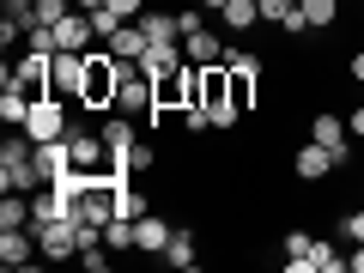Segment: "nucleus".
Instances as JSON below:
<instances>
[{"label": "nucleus", "mask_w": 364, "mask_h": 273, "mask_svg": "<svg viewBox=\"0 0 364 273\" xmlns=\"http://www.w3.org/2000/svg\"><path fill=\"white\" fill-rule=\"evenodd\" d=\"M37 188H43V176H37V140L18 128L13 140L0 146V195H37Z\"/></svg>", "instance_id": "nucleus-1"}, {"label": "nucleus", "mask_w": 364, "mask_h": 273, "mask_svg": "<svg viewBox=\"0 0 364 273\" xmlns=\"http://www.w3.org/2000/svg\"><path fill=\"white\" fill-rule=\"evenodd\" d=\"M122 73H128V61H116L104 49H91V67H85V91H79V109H116V91H122Z\"/></svg>", "instance_id": "nucleus-2"}, {"label": "nucleus", "mask_w": 364, "mask_h": 273, "mask_svg": "<svg viewBox=\"0 0 364 273\" xmlns=\"http://www.w3.org/2000/svg\"><path fill=\"white\" fill-rule=\"evenodd\" d=\"M85 67H91V49H55L49 55V97H55V104H79Z\"/></svg>", "instance_id": "nucleus-3"}, {"label": "nucleus", "mask_w": 364, "mask_h": 273, "mask_svg": "<svg viewBox=\"0 0 364 273\" xmlns=\"http://www.w3.org/2000/svg\"><path fill=\"white\" fill-rule=\"evenodd\" d=\"M0 85H13L25 104H49V55H31L25 49L6 73H0Z\"/></svg>", "instance_id": "nucleus-4"}, {"label": "nucleus", "mask_w": 364, "mask_h": 273, "mask_svg": "<svg viewBox=\"0 0 364 273\" xmlns=\"http://www.w3.org/2000/svg\"><path fill=\"white\" fill-rule=\"evenodd\" d=\"M31 231H37L43 261H73L79 255V225L73 219H43V225H31Z\"/></svg>", "instance_id": "nucleus-5"}, {"label": "nucleus", "mask_w": 364, "mask_h": 273, "mask_svg": "<svg viewBox=\"0 0 364 273\" xmlns=\"http://www.w3.org/2000/svg\"><path fill=\"white\" fill-rule=\"evenodd\" d=\"M152 104H158L152 79L140 73V61H128V73H122V91H116V109H122V116H152Z\"/></svg>", "instance_id": "nucleus-6"}, {"label": "nucleus", "mask_w": 364, "mask_h": 273, "mask_svg": "<svg viewBox=\"0 0 364 273\" xmlns=\"http://www.w3.org/2000/svg\"><path fill=\"white\" fill-rule=\"evenodd\" d=\"M346 116H334V109H316V122H310V140H322L328 146V152H334V164L340 170H346L352 164V140H346Z\"/></svg>", "instance_id": "nucleus-7"}, {"label": "nucleus", "mask_w": 364, "mask_h": 273, "mask_svg": "<svg viewBox=\"0 0 364 273\" xmlns=\"http://www.w3.org/2000/svg\"><path fill=\"white\" fill-rule=\"evenodd\" d=\"M25 134H31V140H67V104H55V97H49V104H31V116H25Z\"/></svg>", "instance_id": "nucleus-8"}, {"label": "nucleus", "mask_w": 364, "mask_h": 273, "mask_svg": "<svg viewBox=\"0 0 364 273\" xmlns=\"http://www.w3.org/2000/svg\"><path fill=\"white\" fill-rule=\"evenodd\" d=\"M170 237H176V231L164 225V213H158V207L134 219V249H140V255H164V249H170Z\"/></svg>", "instance_id": "nucleus-9"}, {"label": "nucleus", "mask_w": 364, "mask_h": 273, "mask_svg": "<svg viewBox=\"0 0 364 273\" xmlns=\"http://www.w3.org/2000/svg\"><path fill=\"white\" fill-rule=\"evenodd\" d=\"M97 128H104L109 152H116V158H122V170H128L134 146H140V128H134V116H122V109H116V116H104V122H97Z\"/></svg>", "instance_id": "nucleus-10"}, {"label": "nucleus", "mask_w": 364, "mask_h": 273, "mask_svg": "<svg viewBox=\"0 0 364 273\" xmlns=\"http://www.w3.org/2000/svg\"><path fill=\"white\" fill-rule=\"evenodd\" d=\"M182 55H188L195 67H225V43H219V31H207V25L182 37Z\"/></svg>", "instance_id": "nucleus-11"}, {"label": "nucleus", "mask_w": 364, "mask_h": 273, "mask_svg": "<svg viewBox=\"0 0 364 273\" xmlns=\"http://www.w3.org/2000/svg\"><path fill=\"white\" fill-rule=\"evenodd\" d=\"M291 170H298V176L304 182H322V176H334V152H328V146L322 140H310V146H298V158H291Z\"/></svg>", "instance_id": "nucleus-12"}, {"label": "nucleus", "mask_w": 364, "mask_h": 273, "mask_svg": "<svg viewBox=\"0 0 364 273\" xmlns=\"http://www.w3.org/2000/svg\"><path fill=\"white\" fill-rule=\"evenodd\" d=\"M182 61H188V55H182V43H146L140 73H146V79H164V73H176Z\"/></svg>", "instance_id": "nucleus-13"}, {"label": "nucleus", "mask_w": 364, "mask_h": 273, "mask_svg": "<svg viewBox=\"0 0 364 273\" xmlns=\"http://www.w3.org/2000/svg\"><path fill=\"white\" fill-rule=\"evenodd\" d=\"M55 37H61V49H91V37H97V25H91V13H67L61 25H55Z\"/></svg>", "instance_id": "nucleus-14"}, {"label": "nucleus", "mask_w": 364, "mask_h": 273, "mask_svg": "<svg viewBox=\"0 0 364 273\" xmlns=\"http://www.w3.org/2000/svg\"><path fill=\"white\" fill-rule=\"evenodd\" d=\"M286 267L291 273H316V237L310 231H286Z\"/></svg>", "instance_id": "nucleus-15"}, {"label": "nucleus", "mask_w": 364, "mask_h": 273, "mask_svg": "<svg viewBox=\"0 0 364 273\" xmlns=\"http://www.w3.org/2000/svg\"><path fill=\"white\" fill-rule=\"evenodd\" d=\"M134 25L146 31V43H182V25H176V13H140Z\"/></svg>", "instance_id": "nucleus-16"}, {"label": "nucleus", "mask_w": 364, "mask_h": 273, "mask_svg": "<svg viewBox=\"0 0 364 273\" xmlns=\"http://www.w3.org/2000/svg\"><path fill=\"white\" fill-rule=\"evenodd\" d=\"M164 261H170V267H182V273H195V267H200V243H195V231H176V237H170Z\"/></svg>", "instance_id": "nucleus-17"}, {"label": "nucleus", "mask_w": 364, "mask_h": 273, "mask_svg": "<svg viewBox=\"0 0 364 273\" xmlns=\"http://www.w3.org/2000/svg\"><path fill=\"white\" fill-rule=\"evenodd\" d=\"M219 18H225V31H255L261 25V0H225Z\"/></svg>", "instance_id": "nucleus-18"}, {"label": "nucleus", "mask_w": 364, "mask_h": 273, "mask_svg": "<svg viewBox=\"0 0 364 273\" xmlns=\"http://www.w3.org/2000/svg\"><path fill=\"white\" fill-rule=\"evenodd\" d=\"M67 13H73V0H31V6H18L25 25H61Z\"/></svg>", "instance_id": "nucleus-19"}, {"label": "nucleus", "mask_w": 364, "mask_h": 273, "mask_svg": "<svg viewBox=\"0 0 364 273\" xmlns=\"http://www.w3.org/2000/svg\"><path fill=\"white\" fill-rule=\"evenodd\" d=\"M225 73H231V104L243 109H255V85H261V73H249V67H225Z\"/></svg>", "instance_id": "nucleus-20"}, {"label": "nucleus", "mask_w": 364, "mask_h": 273, "mask_svg": "<svg viewBox=\"0 0 364 273\" xmlns=\"http://www.w3.org/2000/svg\"><path fill=\"white\" fill-rule=\"evenodd\" d=\"M109 55H116V61H140V55H146V31L140 25H122L116 37H109Z\"/></svg>", "instance_id": "nucleus-21"}, {"label": "nucleus", "mask_w": 364, "mask_h": 273, "mask_svg": "<svg viewBox=\"0 0 364 273\" xmlns=\"http://www.w3.org/2000/svg\"><path fill=\"white\" fill-rule=\"evenodd\" d=\"M37 213H31V195H0V231H18V225H31Z\"/></svg>", "instance_id": "nucleus-22"}, {"label": "nucleus", "mask_w": 364, "mask_h": 273, "mask_svg": "<svg viewBox=\"0 0 364 273\" xmlns=\"http://www.w3.org/2000/svg\"><path fill=\"white\" fill-rule=\"evenodd\" d=\"M298 13L310 18V31H334L340 25V0H298Z\"/></svg>", "instance_id": "nucleus-23"}, {"label": "nucleus", "mask_w": 364, "mask_h": 273, "mask_svg": "<svg viewBox=\"0 0 364 273\" xmlns=\"http://www.w3.org/2000/svg\"><path fill=\"white\" fill-rule=\"evenodd\" d=\"M104 243L116 249V255H140V249H134V219H122V213H116V219L104 225Z\"/></svg>", "instance_id": "nucleus-24"}, {"label": "nucleus", "mask_w": 364, "mask_h": 273, "mask_svg": "<svg viewBox=\"0 0 364 273\" xmlns=\"http://www.w3.org/2000/svg\"><path fill=\"white\" fill-rule=\"evenodd\" d=\"M25 116H31V104L13 85H0V122H6V128H25Z\"/></svg>", "instance_id": "nucleus-25"}, {"label": "nucleus", "mask_w": 364, "mask_h": 273, "mask_svg": "<svg viewBox=\"0 0 364 273\" xmlns=\"http://www.w3.org/2000/svg\"><path fill=\"white\" fill-rule=\"evenodd\" d=\"M316 273H346V255H340L328 237H316Z\"/></svg>", "instance_id": "nucleus-26"}, {"label": "nucleus", "mask_w": 364, "mask_h": 273, "mask_svg": "<svg viewBox=\"0 0 364 273\" xmlns=\"http://www.w3.org/2000/svg\"><path fill=\"white\" fill-rule=\"evenodd\" d=\"M109 255H116L109 243H85V249H79V261H85L91 273H104V267H109Z\"/></svg>", "instance_id": "nucleus-27"}, {"label": "nucleus", "mask_w": 364, "mask_h": 273, "mask_svg": "<svg viewBox=\"0 0 364 273\" xmlns=\"http://www.w3.org/2000/svg\"><path fill=\"white\" fill-rule=\"evenodd\" d=\"M340 237H346V243H364V200L346 213V219H340Z\"/></svg>", "instance_id": "nucleus-28"}, {"label": "nucleus", "mask_w": 364, "mask_h": 273, "mask_svg": "<svg viewBox=\"0 0 364 273\" xmlns=\"http://www.w3.org/2000/svg\"><path fill=\"white\" fill-rule=\"evenodd\" d=\"M298 0H261V25H286V13Z\"/></svg>", "instance_id": "nucleus-29"}, {"label": "nucleus", "mask_w": 364, "mask_h": 273, "mask_svg": "<svg viewBox=\"0 0 364 273\" xmlns=\"http://www.w3.org/2000/svg\"><path fill=\"white\" fill-rule=\"evenodd\" d=\"M346 73H352V79L364 85V49H352V55H346Z\"/></svg>", "instance_id": "nucleus-30"}, {"label": "nucleus", "mask_w": 364, "mask_h": 273, "mask_svg": "<svg viewBox=\"0 0 364 273\" xmlns=\"http://www.w3.org/2000/svg\"><path fill=\"white\" fill-rule=\"evenodd\" d=\"M346 128H352V134H358V140H364V104H352V116H346Z\"/></svg>", "instance_id": "nucleus-31"}, {"label": "nucleus", "mask_w": 364, "mask_h": 273, "mask_svg": "<svg viewBox=\"0 0 364 273\" xmlns=\"http://www.w3.org/2000/svg\"><path fill=\"white\" fill-rule=\"evenodd\" d=\"M73 6H79V13H97V6H104V0H73Z\"/></svg>", "instance_id": "nucleus-32"}, {"label": "nucleus", "mask_w": 364, "mask_h": 273, "mask_svg": "<svg viewBox=\"0 0 364 273\" xmlns=\"http://www.w3.org/2000/svg\"><path fill=\"white\" fill-rule=\"evenodd\" d=\"M200 6H207V13H219V6H225V0H200Z\"/></svg>", "instance_id": "nucleus-33"}, {"label": "nucleus", "mask_w": 364, "mask_h": 273, "mask_svg": "<svg viewBox=\"0 0 364 273\" xmlns=\"http://www.w3.org/2000/svg\"><path fill=\"white\" fill-rule=\"evenodd\" d=\"M6 6H31V0H6Z\"/></svg>", "instance_id": "nucleus-34"}, {"label": "nucleus", "mask_w": 364, "mask_h": 273, "mask_svg": "<svg viewBox=\"0 0 364 273\" xmlns=\"http://www.w3.org/2000/svg\"><path fill=\"white\" fill-rule=\"evenodd\" d=\"M358 6H364V0H358Z\"/></svg>", "instance_id": "nucleus-35"}]
</instances>
